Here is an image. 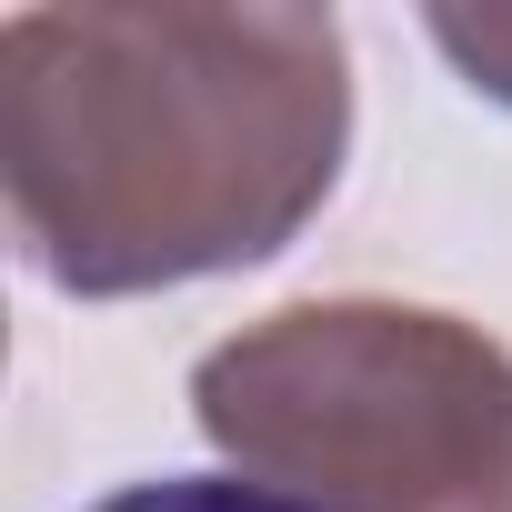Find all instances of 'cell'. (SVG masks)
<instances>
[{"mask_svg": "<svg viewBox=\"0 0 512 512\" xmlns=\"http://www.w3.org/2000/svg\"><path fill=\"white\" fill-rule=\"evenodd\" d=\"M191 422L312 512H512V352L432 302L332 292L191 362Z\"/></svg>", "mask_w": 512, "mask_h": 512, "instance_id": "cell-2", "label": "cell"}, {"mask_svg": "<svg viewBox=\"0 0 512 512\" xmlns=\"http://www.w3.org/2000/svg\"><path fill=\"white\" fill-rule=\"evenodd\" d=\"M352 41L332 11L51 0L0 21V201L71 302L251 272L342 191Z\"/></svg>", "mask_w": 512, "mask_h": 512, "instance_id": "cell-1", "label": "cell"}, {"mask_svg": "<svg viewBox=\"0 0 512 512\" xmlns=\"http://www.w3.org/2000/svg\"><path fill=\"white\" fill-rule=\"evenodd\" d=\"M81 512H312V502H292L272 482H241V472H161V482H121Z\"/></svg>", "mask_w": 512, "mask_h": 512, "instance_id": "cell-4", "label": "cell"}, {"mask_svg": "<svg viewBox=\"0 0 512 512\" xmlns=\"http://www.w3.org/2000/svg\"><path fill=\"white\" fill-rule=\"evenodd\" d=\"M422 31H432V51L482 91V101H502L512 111V0H442V11H422Z\"/></svg>", "mask_w": 512, "mask_h": 512, "instance_id": "cell-3", "label": "cell"}]
</instances>
